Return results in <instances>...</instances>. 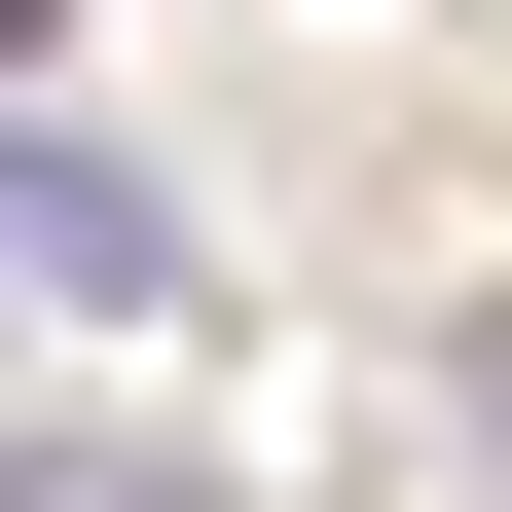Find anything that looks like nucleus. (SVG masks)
<instances>
[{
	"label": "nucleus",
	"instance_id": "nucleus-1",
	"mask_svg": "<svg viewBox=\"0 0 512 512\" xmlns=\"http://www.w3.org/2000/svg\"><path fill=\"white\" fill-rule=\"evenodd\" d=\"M0 293H183V183L74 147V110H0Z\"/></svg>",
	"mask_w": 512,
	"mask_h": 512
},
{
	"label": "nucleus",
	"instance_id": "nucleus-4",
	"mask_svg": "<svg viewBox=\"0 0 512 512\" xmlns=\"http://www.w3.org/2000/svg\"><path fill=\"white\" fill-rule=\"evenodd\" d=\"M0 74H37V0H0Z\"/></svg>",
	"mask_w": 512,
	"mask_h": 512
},
{
	"label": "nucleus",
	"instance_id": "nucleus-2",
	"mask_svg": "<svg viewBox=\"0 0 512 512\" xmlns=\"http://www.w3.org/2000/svg\"><path fill=\"white\" fill-rule=\"evenodd\" d=\"M0 512H256V476H183V439H0Z\"/></svg>",
	"mask_w": 512,
	"mask_h": 512
},
{
	"label": "nucleus",
	"instance_id": "nucleus-3",
	"mask_svg": "<svg viewBox=\"0 0 512 512\" xmlns=\"http://www.w3.org/2000/svg\"><path fill=\"white\" fill-rule=\"evenodd\" d=\"M439 366H476V439H512V293H476V330H439Z\"/></svg>",
	"mask_w": 512,
	"mask_h": 512
}]
</instances>
